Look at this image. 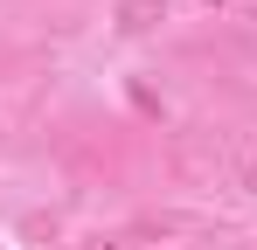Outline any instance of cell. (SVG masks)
Returning <instances> with one entry per match:
<instances>
[{
	"label": "cell",
	"mask_w": 257,
	"mask_h": 250,
	"mask_svg": "<svg viewBox=\"0 0 257 250\" xmlns=\"http://www.w3.org/2000/svg\"><path fill=\"white\" fill-rule=\"evenodd\" d=\"M167 21V0H118V35H153Z\"/></svg>",
	"instance_id": "1"
},
{
	"label": "cell",
	"mask_w": 257,
	"mask_h": 250,
	"mask_svg": "<svg viewBox=\"0 0 257 250\" xmlns=\"http://www.w3.org/2000/svg\"><path fill=\"white\" fill-rule=\"evenodd\" d=\"M84 250H146V243H139V229H111V236H90Z\"/></svg>",
	"instance_id": "2"
},
{
	"label": "cell",
	"mask_w": 257,
	"mask_h": 250,
	"mask_svg": "<svg viewBox=\"0 0 257 250\" xmlns=\"http://www.w3.org/2000/svg\"><path fill=\"white\" fill-rule=\"evenodd\" d=\"M243 188H250V195H257V167H243Z\"/></svg>",
	"instance_id": "3"
},
{
	"label": "cell",
	"mask_w": 257,
	"mask_h": 250,
	"mask_svg": "<svg viewBox=\"0 0 257 250\" xmlns=\"http://www.w3.org/2000/svg\"><path fill=\"white\" fill-rule=\"evenodd\" d=\"M215 7H257V0H215Z\"/></svg>",
	"instance_id": "4"
}]
</instances>
